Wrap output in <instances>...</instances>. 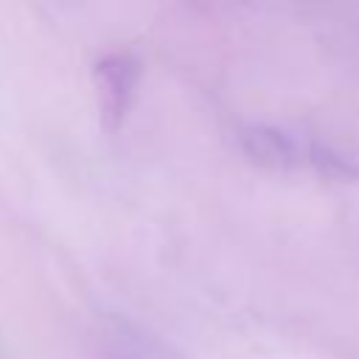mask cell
Instances as JSON below:
<instances>
[{"instance_id":"1","label":"cell","mask_w":359,"mask_h":359,"mask_svg":"<svg viewBox=\"0 0 359 359\" xmlns=\"http://www.w3.org/2000/svg\"><path fill=\"white\" fill-rule=\"evenodd\" d=\"M241 146L255 163L272 165V168H317L323 174L351 171L339 154H334V151H328L311 140H303L297 135H289L283 129H275V126L244 129Z\"/></svg>"},{"instance_id":"2","label":"cell","mask_w":359,"mask_h":359,"mask_svg":"<svg viewBox=\"0 0 359 359\" xmlns=\"http://www.w3.org/2000/svg\"><path fill=\"white\" fill-rule=\"evenodd\" d=\"M98 84H101L107 115L121 121L126 115L129 98L137 84V62L126 53H115V56L98 62Z\"/></svg>"}]
</instances>
